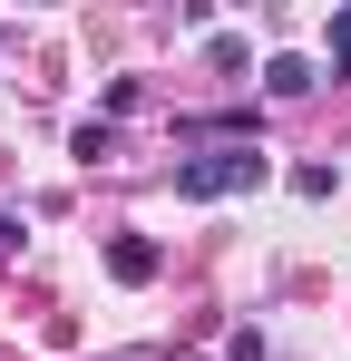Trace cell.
<instances>
[{
    "mask_svg": "<svg viewBox=\"0 0 351 361\" xmlns=\"http://www.w3.org/2000/svg\"><path fill=\"white\" fill-rule=\"evenodd\" d=\"M244 185H264V157L254 147H205V157L176 166V195H195V205L205 195H244Z\"/></svg>",
    "mask_w": 351,
    "mask_h": 361,
    "instance_id": "6da1fadb",
    "label": "cell"
},
{
    "mask_svg": "<svg viewBox=\"0 0 351 361\" xmlns=\"http://www.w3.org/2000/svg\"><path fill=\"white\" fill-rule=\"evenodd\" d=\"M156 264H166V254H156L147 235H117L108 244V274H117V283H156Z\"/></svg>",
    "mask_w": 351,
    "mask_h": 361,
    "instance_id": "7a4b0ae2",
    "label": "cell"
},
{
    "mask_svg": "<svg viewBox=\"0 0 351 361\" xmlns=\"http://www.w3.org/2000/svg\"><path fill=\"white\" fill-rule=\"evenodd\" d=\"M264 88H273V98H302V88H312V68H302V59H273V68H264Z\"/></svg>",
    "mask_w": 351,
    "mask_h": 361,
    "instance_id": "3957f363",
    "label": "cell"
},
{
    "mask_svg": "<svg viewBox=\"0 0 351 361\" xmlns=\"http://www.w3.org/2000/svg\"><path fill=\"white\" fill-rule=\"evenodd\" d=\"M332 68H351V10L332 20Z\"/></svg>",
    "mask_w": 351,
    "mask_h": 361,
    "instance_id": "277c9868",
    "label": "cell"
}]
</instances>
